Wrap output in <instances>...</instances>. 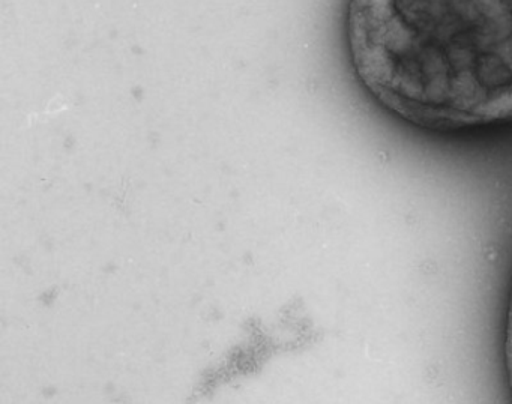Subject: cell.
Returning <instances> with one entry per match:
<instances>
[{"mask_svg": "<svg viewBox=\"0 0 512 404\" xmlns=\"http://www.w3.org/2000/svg\"><path fill=\"white\" fill-rule=\"evenodd\" d=\"M347 47L365 91L431 131L512 122V0H349Z\"/></svg>", "mask_w": 512, "mask_h": 404, "instance_id": "6da1fadb", "label": "cell"}, {"mask_svg": "<svg viewBox=\"0 0 512 404\" xmlns=\"http://www.w3.org/2000/svg\"><path fill=\"white\" fill-rule=\"evenodd\" d=\"M505 340H503V361H505L506 379L512 395V286L509 292L508 310L505 320Z\"/></svg>", "mask_w": 512, "mask_h": 404, "instance_id": "7a4b0ae2", "label": "cell"}]
</instances>
